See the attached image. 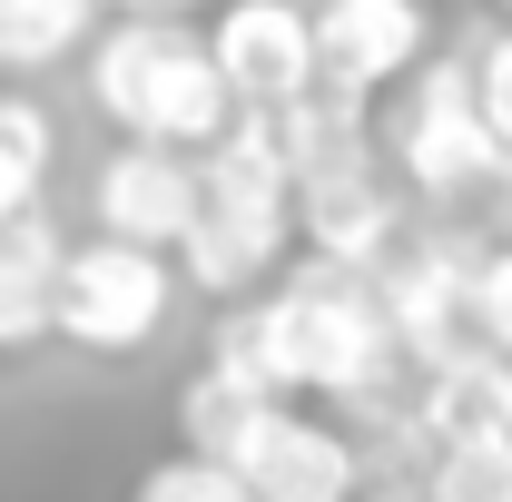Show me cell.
I'll return each mask as SVG.
<instances>
[{"label": "cell", "instance_id": "obj_3", "mask_svg": "<svg viewBox=\"0 0 512 502\" xmlns=\"http://www.w3.org/2000/svg\"><path fill=\"white\" fill-rule=\"evenodd\" d=\"M89 99H99V119L119 138L188 148V158L237 119V99H227V79H217V60H207V40L188 20H119V30H99Z\"/></svg>", "mask_w": 512, "mask_h": 502}, {"label": "cell", "instance_id": "obj_2", "mask_svg": "<svg viewBox=\"0 0 512 502\" xmlns=\"http://www.w3.org/2000/svg\"><path fill=\"white\" fill-rule=\"evenodd\" d=\"M256 335H266V365L286 394H335V404L394 394V365H404V345L375 306V276L316 247L256 296Z\"/></svg>", "mask_w": 512, "mask_h": 502}, {"label": "cell", "instance_id": "obj_5", "mask_svg": "<svg viewBox=\"0 0 512 502\" xmlns=\"http://www.w3.org/2000/svg\"><path fill=\"white\" fill-rule=\"evenodd\" d=\"M178 306V266L158 247H128V237H89V247L60 256V306H50V335L89 345V355H138Z\"/></svg>", "mask_w": 512, "mask_h": 502}, {"label": "cell", "instance_id": "obj_14", "mask_svg": "<svg viewBox=\"0 0 512 502\" xmlns=\"http://www.w3.org/2000/svg\"><path fill=\"white\" fill-rule=\"evenodd\" d=\"M89 30H99V0H0V69L30 79V69L69 60Z\"/></svg>", "mask_w": 512, "mask_h": 502}, {"label": "cell", "instance_id": "obj_11", "mask_svg": "<svg viewBox=\"0 0 512 502\" xmlns=\"http://www.w3.org/2000/svg\"><path fill=\"white\" fill-rule=\"evenodd\" d=\"M355 483H365V443H345L335 424H306L296 404L247 453V493L256 502H355Z\"/></svg>", "mask_w": 512, "mask_h": 502}, {"label": "cell", "instance_id": "obj_20", "mask_svg": "<svg viewBox=\"0 0 512 502\" xmlns=\"http://www.w3.org/2000/svg\"><path fill=\"white\" fill-rule=\"evenodd\" d=\"M119 10H128V20H188L197 0H119Z\"/></svg>", "mask_w": 512, "mask_h": 502}, {"label": "cell", "instance_id": "obj_13", "mask_svg": "<svg viewBox=\"0 0 512 502\" xmlns=\"http://www.w3.org/2000/svg\"><path fill=\"white\" fill-rule=\"evenodd\" d=\"M276 414H286L276 394H247V384H227L217 365H197L188 394H178V434H188V453L227 463V473H247V453L266 443V424H276Z\"/></svg>", "mask_w": 512, "mask_h": 502}, {"label": "cell", "instance_id": "obj_15", "mask_svg": "<svg viewBox=\"0 0 512 502\" xmlns=\"http://www.w3.org/2000/svg\"><path fill=\"white\" fill-rule=\"evenodd\" d=\"M50 158H60V128H50V109H40V99H20V89H0V227L40 207Z\"/></svg>", "mask_w": 512, "mask_h": 502}, {"label": "cell", "instance_id": "obj_10", "mask_svg": "<svg viewBox=\"0 0 512 502\" xmlns=\"http://www.w3.org/2000/svg\"><path fill=\"white\" fill-rule=\"evenodd\" d=\"M414 424L424 443H512V355L493 345H453L444 365H424L414 384Z\"/></svg>", "mask_w": 512, "mask_h": 502}, {"label": "cell", "instance_id": "obj_12", "mask_svg": "<svg viewBox=\"0 0 512 502\" xmlns=\"http://www.w3.org/2000/svg\"><path fill=\"white\" fill-rule=\"evenodd\" d=\"M60 227L30 207V217H10L0 227V355H20V345H40L50 335V306H60Z\"/></svg>", "mask_w": 512, "mask_h": 502}, {"label": "cell", "instance_id": "obj_9", "mask_svg": "<svg viewBox=\"0 0 512 502\" xmlns=\"http://www.w3.org/2000/svg\"><path fill=\"white\" fill-rule=\"evenodd\" d=\"M296 227H306V247L335 256V266H384L394 237H404V217H394V197L375 178V148L365 158H335V168H306L296 178Z\"/></svg>", "mask_w": 512, "mask_h": 502}, {"label": "cell", "instance_id": "obj_18", "mask_svg": "<svg viewBox=\"0 0 512 502\" xmlns=\"http://www.w3.org/2000/svg\"><path fill=\"white\" fill-rule=\"evenodd\" d=\"M463 315L483 325V345H493V355H512V237H503V247H483V256H473V286H463Z\"/></svg>", "mask_w": 512, "mask_h": 502}, {"label": "cell", "instance_id": "obj_16", "mask_svg": "<svg viewBox=\"0 0 512 502\" xmlns=\"http://www.w3.org/2000/svg\"><path fill=\"white\" fill-rule=\"evenodd\" d=\"M414 502H512V443H444Z\"/></svg>", "mask_w": 512, "mask_h": 502}, {"label": "cell", "instance_id": "obj_4", "mask_svg": "<svg viewBox=\"0 0 512 502\" xmlns=\"http://www.w3.org/2000/svg\"><path fill=\"white\" fill-rule=\"evenodd\" d=\"M394 168L414 178L424 197H493L512 178L503 138L483 128V99H473V60H424L414 69V99L394 109Z\"/></svg>", "mask_w": 512, "mask_h": 502}, {"label": "cell", "instance_id": "obj_8", "mask_svg": "<svg viewBox=\"0 0 512 502\" xmlns=\"http://www.w3.org/2000/svg\"><path fill=\"white\" fill-rule=\"evenodd\" d=\"M99 237H128V247H158L178 256V237L197 227V158L188 148H148L128 138L119 158L99 168Z\"/></svg>", "mask_w": 512, "mask_h": 502}, {"label": "cell", "instance_id": "obj_21", "mask_svg": "<svg viewBox=\"0 0 512 502\" xmlns=\"http://www.w3.org/2000/svg\"><path fill=\"white\" fill-rule=\"evenodd\" d=\"M493 10H503V20H512V0H493Z\"/></svg>", "mask_w": 512, "mask_h": 502}, {"label": "cell", "instance_id": "obj_1", "mask_svg": "<svg viewBox=\"0 0 512 502\" xmlns=\"http://www.w3.org/2000/svg\"><path fill=\"white\" fill-rule=\"evenodd\" d=\"M286 237H296V168L276 109H237L197 148V227L178 237V276L197 296H247L286 266Z\"/></svg>", "mask_w": 512, "mask_h": 502}, {"label": "cell", "instance_id": "obj_7", "mask_svg": "<svg viewBox=\"0 0 512 502\" xmlns=\"http://www.w3.org/2000/svg\"><path fill=\"white\" fill-rule=\"evenodd\" d=\"M316 20V79L375 99L394 79H414L424 50H434V10L424 0H306Z\"/></svg>", "mask_w": 512, "mask_h": 502}, {"label": "cell", "instance_id": "obj_6", "mask_svg": "<svg viewBox=\"0 0 512 502\" xmlns=\"http://www.w3.org/2000/svg\"><path fill=\"white\" fill-rule=\"evenodd\" d=\"M207 60L237 109H286L296 89H316V20L306 0H227L207 30Z\"/></svg>", "mask_w": 512, "mask_h": 502}, {"label": "cell", "instance_id": "obj_19", "mask_svg": "<svg viewBox=\"0 0 512 502\" xmlns=\"http://www.w3.org/2000/svg\"><path fill=\"white\" fill-rule=\"evenodd\" d=\"M473 99H483V128L503 138V158H512V30L473 50Z\"/></svg>", "mask_w": 512, "mask_h": 502}, {"label": "cell", "instance_id": "obj_17", "mask_svg": "<svg viewBox=\"0 0 512 502\" xmlns=\"http://www.w3.org/2000/svg\"><path fill=\"white\" fill-rule=\"evenodd\" d=\"M128 502H256V493H247V473H227V463H207V453H168V463L138 473Z\"/></svg>", "mask_w": 512, "mask_h": 502}]
</instances>
